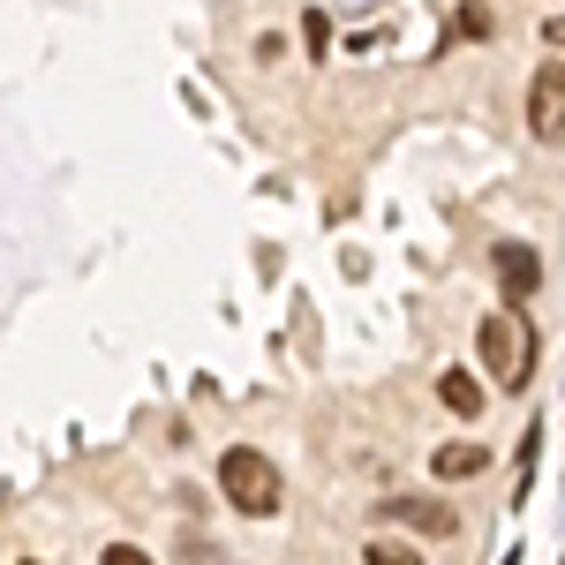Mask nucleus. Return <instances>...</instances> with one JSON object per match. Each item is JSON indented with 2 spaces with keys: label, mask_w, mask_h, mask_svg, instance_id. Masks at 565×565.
<instances>
[{
  "label": "nucleus",
  "mask_w": 565,
  "mask_h": 565,
  "mask_svg": "<svg viewBox=\"0 0 565 565\" xmlns=\"http://www.w3.org/2000/svg\"><path fill=\"white\" fill-rule=\"evenodd\" d=\"M476 354H482V370H490L505 392H521L527 377H535V332L521 324V309L482 317V324H476Z\"/></svg>",
  "instance_id": "nucleus-2"
},
{
  "label": "nucleus",
  "mask_w": 565,
  "mask_h": 565,
  "mask_svg": "<svg viewBox=\"0 0 565 565\" xmlns=\"http://www.w3.org/2000/svg\"><path fill=\"white\" fill-rule=\"evenodd\" d=\"M437 399H445V407H452L460 423H476V415H482V385H476V370H445V377H437Z\"/></svg>",
  "instance_id": "nucleus-7"
},
{
  "label": "nucleus",
  "mask_w": 565,
  "mask_h": 565,
  "mask_svg": "<svg viewBox=\"0 0 565 565\" xmlns=\"http://www.w3.org/2000/svg\"><path fill=\"white\" fill-rule=\"evenodd\" d=\"M302 45L317 53V61H324V45H332V23H324V8H309V15H302Z\"/></svg>",
  "instance_id": "nucleus-9"
},
{
  "label": "nucleus",
  "mask_w": 565,
  "mask_h": 565,
  "mask_svg": "<svg viewBox=\"0 0 565 565\" xmlns=\"http://www.w3.org/2000/svg\"><path fill=\"white\" fill-rule=\"evenodd\" d=\"M543 45H551V53H565V15H551V23H543Z\"/></svg>",
  "instance_id": "nucleus-10"
},
{
  "label": "nucleus",
  "mask_w": 565,
  "mask_h": 565,
  "mask_svg": "<svg viewBox=\"0 0 565 565\" xmlns=\"http://www.w3.org/2000/svg\"><path fill=\"white\" fill-rule=\"evenodd\" d=\"M430 468H437V482H468V476L490 468V445H437Z\"/></svg>",
  "instance_id": "nucleus-6"
},
{
  "label": "nucleus",
  "mask_w": 565,
  "mask_h": 565,
  "mask_svg": "<svg viewBox=\"0 0 565 565\" xmlns=\"http://www.w3.org/2000/svg\"><path fill=\"white\" fill-rule=\"evenodd\" d=\"M490 264H498V287H505V302H513V309L543 287V257H535L527 242H498V257H490Z\"/></svg>",
  "instance_id": "nucleus-4"
},
{
  "label": "nucleus",
  "mask_w": 565,
  "mask_h": 565,
  "mask_svg": "<svg viewBox=\"0 0 565 565\" xmlns=\"http://www.w3.org/2000/svg\"><path fill=\"white\" fill-rule=\"evenodd\" d=\"M385 513H392V521H407L415 535H437V543L460 535V513H445V505H430V498H392Z\"/></svg>",
  "instance_id": "nucleus-5"
},
{
  "label": "nucleus",
  "mask_w": 565,
  "mask_h": 565,
  "mask_svg": "<svg viewBox=\"0 0 565 565\" xmlns=\"http://www.w3.org/2000/svg\"><path fill=\"white\" fill-rule=\"evenodd\" d=\"M527 129L543 136V143L565 136V53H551V61L527 76Z\"/></svg>",
  "instance_id": "nucleus-3"
},
{
  "label": "nucleus",
  "mask_w": 565,
  "mask_h": 565,
  "mask_svg": "<svg viewBox=\"0 0 565 565\" xmlns=\"http://www.w3.org/2000/svg\"><path fill=\"white\" fill-rule=\"evenodd\" d=\"M452 39H490V8H482V0H468V8L452 15Z\"/></svg>",
  "instance_id": "nucleus-8"
},
{
  "label": "nucleus",
  "mask_w": 565,
  "mask_h": 565,
  "mask_svg": "<svg viewBox=\"0 0 565 565\" xmlns=\"http://www.w3.org/2000/svg\"><path fill=\"white\" fill-rule=\"evenodd\" d=\"M218 498H226L234 513H249V521H271L279 498H287V482H279V468L264 460L257 445H226V452H218Z\"/></svg>",
  "instance_id": "nucleus-1"
}]
</instances>
